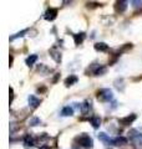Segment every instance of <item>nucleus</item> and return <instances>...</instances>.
<instances>
[{"mask_svg":"<svg viewBox=\"0 0 142 149\" xmlns=\"http://www.w3.org/2000/svg\"><path fill=\"white\" fill-rule=\"evenodd\" d=\"M91 101H84L82 102V104H81V113L82 114H87L89 112H90V109H91Z\"/></svg>","mask_w":142,"mask_h":149,"instance_id":"12","label":"nucleus"},{"mask_svg":"<svg viewBox=\"0 0 142 149\" xmlns=\"http://www.w3.org/2000/svg\"><path fill=\"white\" fill-rule=\"evenodd\" d=\"M10 125H11V130H10V132H11V133H14V130L16 129V127H15V123H11Z\"/></svg>","mask_w":142,"mask_h":149,"instance_id":"26","label":"nucleus"},{"mask_svg":"<svg viewBox=\"0 0 142 149\" xmlns=\"http://www.w3.org/2000/svg\"><path fill=\"white\" fill-rule=\"evenodd\" d=\"M37 71H39L40 73H42V74H46L47 72H49V71H50V70H49V68H47V67L45 66V65H42V63H40V66H39V67H37Z\"/></svg>","mask_w":142,"mask_h":149,"instance_id":"23","label":"nucleus"},{"mask_svg":"<svg viewBox=\"0 0 142 149\" xmlns=\"http://www.w3.org/2000/svg\"><path fill=\"white\" fill-rule=\"evenodd\" d=\"M95 50L100 51V52H107L108 51V45L105 42H96L95 44Z\"/></svg>","mask_w":142,"mask_h":149,"instance_id":"15","label":"nucleus"},{"mask_svg":"<svg viewBox=\"0 0 142 149\" xmlns=\"http://www.w3.org/2000/svg\"><path fill=\"white\" fill-rule=\"evenodd\" d=\"M129 134H130V138L134 141L135 144H137V146H142V133H138L136 129H132Z\"/></svg>","mask_w":142,"mask_h":149,"instance_id":"3","label":"nucleus"},{"mask_svg":"<svg viewBox=\"0 0 142 149\" xmlns=\"http://www.w3.org/2000/svg\"><path fill=\"white\" fill-rule=\"evenodd\" d=\"M85 37H86V34H85V32H79V34H75V35H74L75 45H81V44L84 42Z\"/></svg>","mask_w":142,"mask_h":149,"instance_id":"10","label":"nucleus"},{"mask_svg":"<svg viewBox=\"0 0 142 149\" xmlns=\"http://www.w3.org/2000/svg\"><path fill=\"white\" fill-rule=\"evenodd\" d=\"M26 32H27V29H25V30H22V31H20V32H18V34H15V35H14V36H11V37H10V41H14V40H15V39H18V37H22L24 35H25V34H26Z\"/></svg>","mask_w":142,"mask_h":149,"instance_id":"21","label":"nucleus"},{"mask_svg":"<svg viewBox=\"0 0 142 149\" xmlns=\"http://www.w3.org/2000/svg\"><path fill=\"white\" fill-rule=\"evenodd\" d=\"M13 61H14V58H13V56H10V66L13 65Z\"/></svg>","mask_w":142,"mask_h":149,"instance_id":"28","label":"nucleus"},{"mask_svg":"<svg viewBox=\"0 0 142 149\" xmlns=\"http://www.w3.org/2000/svg\"><path fill=\"white\" fill-rule=\"evenodd\" d=\"M76 141L79 142L80 147H82L84 149H91V148L93 147V141H92V138L90 137L89 134H86V133L80 134V136L76 138Z\"/></svg>","mask_w":142,"mask_h":149,"instance_id":"1","label":"nucleus"},{"mask_svg":"<svg viewBox=\"0 0 142 149\" xmlns=\"http://www.w3.org/2000/svg\"><path fill=\"white\" fill-rule=\"evenodd\" d=\"M135 119H136V114H130V116H126V117L118 119V123H121L122 125H129L134 122Z\"/></svg>","mask_w":142,"mask_h":149,"instance_id":"7","label":"nucleus"},{"mask_svg":"<svg viewBox=\"0 0 142 149\" xmlns=\"http://www.w3.org/2000/svg\"><path fill=\"white\" fill-rule=\"evenodd\" d=\"M49 54H50V56H51V58H53L56 63H60V62H61V52H60V51L56 49V47L51 49V50L49 51Z\"/></svg>","mask_w":142,"mask_h":149,"instance_id":"5","label":"nucleus"},{"mask_svg":"<svg viewBox=\"0 0 142 149\" xmlns=\"http://www.w3.org/2000/svg\"><path fill=\"white\" fill-rule=\"evenodd\" d=\"M97 100L100 102H108L113 98V95H112V91L110 88H102V90L97 91Z\"/></svg>","mask_w":142,"mask_h":149,"instance_id":"2","label":"nucleus"},{"mask_svg":"<svg viewBox=\"0 0 142 149\" xmlns=\"http://www.w3.org/2000/svg\"><path fill=\"white\" fill-rule=\"evenodd\" d=\"M77 81H79L77 76H75V74H70V76L65 80V86H66V87H70V86L75 85V83H76Z\"/></svg>","mask_w":142,"mask_h":149,"instance_id":"13","label":"nucleus"},{"mask_svg":"<svg viewBox=\"0 0 142 149\" xmlns=\"http://www.w3.org/2000/svg\"><path fill=\"white\" fill-rule=\"evenodd\" d=\"M39 149H51V148H50L49 146H46V144H44V146H41Z\"/></svg>","mask_w":142,"mask_h":149,"instance_id":"27","label":"nucleus"},{"mask_svg":"<svg viewBox=\"0 0 142 149\" xmlns=\"http://www.w3.org/2000/svg\"><path fill=\"white\" fill-rule=\"evenodd\" d=\"M126 9H127V1H116L115 4L116 13H125Z\"/></svg>","mask_w":142,"mask_h":149,"instance_id":"9","label":"nucleus"},{"mask_svg":"<svg viewBox=\"0 0 142 149\" xmlns=\"http://www.w3.org/2000/svg\"><path fill=\"white\" fill-rule=\"evenodd\" d=\"M34 138H32L30 134H26L25 138H24V146H25V148H31V147H34Z\"/></svg>","mask_w":142,"mask_h":149,"instance_id":"14","label":"nucleus"},{"mask_svg":"<svg viewBox=\"0 0 142 149\" xmlns=\"http://www.w3.org/2000/svg\"><path fill=\"white\" fill-rule=\"evenodd\" d=\"M115 87L117 88L118 91H124V88H125V86H124V80H116V81H115Z\"/></svg>","mask_w":142,"mask_h":149,"instance_id":"20","label":"nucleus"},{"mask_svg":"<svg viewBox=\"0 0 142 149\" xmlns=\"http://www.w3.org/2000/svg\"><path fill=\"white\" fill-rule=\"evenodd\" d=\"M98 139L103 143V144H112V139L107 136L106 133H98Z\"/></svg>","mask_w":142,"mask_h":149,"instance_id":"17","label":"nucleus"},{"mask_svg":"<svg viewBox=\"0 0 142 149\" xmlns=\"http://www.w3.org/2000/svg\"><path fill=\"white\" fill-rule=\"evenodd\" d=\"M56 16H58V10L54 8H50V9H47V10L45 11L44 14V19L47 21H53L56 19Z\"/></svg>","mask_w":142,"mask_h":149,"instance_id":"4","label":"nucleus"},{"mask_svg":"<svg viewBox=\"0 0 142 149\" xmlns=\"http://www.w3.org/2000/svg\"><path fill=\"white\" fill-rule=\"evenodd\" d=\"M90 123H91V125L95 129H97V128H100V125H101V118L98 117V116H93V117H91V119H90Z\"/></svg>","mask_w":142,"mask_h":149,"instance_id":"16","label":"nucleus"},{"mask_svg":"<svg viewBox=\"0 0 142 149\" xmlns=\"http://www.w3.org/2000/svg\"><path fill=\"white\" fill-rule=\"evenodd\" d=\"M61 114L64 116V117H69V116H72L74 114V108L70 106H66L63 108V111H61Z\"/></svg>","mask_w":142,"mask_h":149,"instance_id":"18","label":"nucleus"},{"mask_svg":"<svg viewBox=\"0 0 142 149\" xmlns=\"http://www.w3.org/2000/svg\"><path fill=\"white\" fill-rule=\"evenodd\" d=\"M27 102H29V106L31 107V108H36V107L40 106V100L34 95H30L29 97H27Z\"/></svg>","mask_w":142,"mask_h":149,"instance_id":"8","label":"nucleus"},{"mask_svg":"<svg viewBox=\"0 0 142 149\" xmlns=\"http://www.w3.org/2000/svg\"><path fill=\"white\" fill-rule=\"evenodd\" d=\"M9 91H10V103H11L13 100H14V90L10 87V90H9Z\"/></svg>","mask_w":142,"mask_h":149,"instance_id":"25","label":"nucleus"},{"mask_svg":"<svg viewBox=\"0 0 142 149\" xmlns=\"http://www.w3.org/2000/svg\"><path fill=\"white\" fill-rule=\"evenodd\" d=\"M131 4L134 5L135 8H138V6H142V0H140V1H137V0H132Z\"/></svg>","mask_w":142,"mask_h":149,"instance_id":"24","label":"nucleus"},{"mask_svg":"<svg viewBox=\"0 0 142 149\" xmlns=\"http://www.w3.org/2000/svg\"><path fill=\"white\" fill-rule=\"evenodd\" d=\"M36 61H37V55H30L29 57L25 60V63L27 65V66H32Z\"/></svg>","mask_w":142,"mask_h":149,"instance_id":"19","label":"nucleus"},{"mask_svg":"<svg viewBox=\"0 0 142 149\" xmlns=\"http://www.w3.org/2000/svg\"><path fill=\"white\" fill-rule=\"evenodd\" d=\"M106 72H107V68H106V66H103V65H96V66H93L92 73L95 76H102V74H105Z\"/></svg>","mask_w":142,"mask_h":149,"instance_id":"6","label":"nucleus"},{"mask_svg":"<svg viewBox=\"0 0 142 149\" xmlns=\"http://www.w3.org/2000/svg\"><path fill=\"white\" fill-rule=\"evenodd\" d=\"M126 143H127V138H125V137H116L112 139V146L120 147V146H125Z\"/></svg>","mask_w":142,"mask_h":149,"instance_id":"11","label":"nucleus"},{"mask_svg":"<svg viewBox=\"0 0 142 149\" xmlns=\"http://www.w3.org/2000/svg\"><path fill=\"white\" fill-rule=\"evenodd\" d=\"M29 124L30 125H39V124H41V120H40V118H37V117H32L30 120H29Z\"/></svg>","mask_w":142,"mask_h":149,"instance_id":"22","label":"nucleus"}]
</instances>
